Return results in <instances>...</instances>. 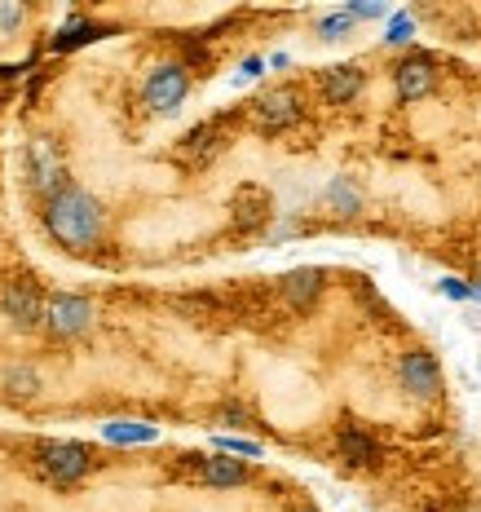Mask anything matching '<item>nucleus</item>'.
<instances>
[{
    "label": "nucleus",
    "instance_id": "nucleus-1",
    "mask_svg": "<svg viewBox=\"0 0 481 512\" xmlns=\"http://www.w3.org/2000/svg\"><path fill=\"white\" fill-rule=\"evenodd\" d=\"M45 230L67 252H89V248H98V239L106 230V212L89 190L62 186L45 199Z\"/></svg>",
    "mask_w": 481,
    "mask_h": 512
},
{
    "label": "nucleus",
    "instance_id": "nucleus-2",
    "mask_svg": "<svg viewBox=\"0 0 481 512\" xmlns=\"http://www.w3.org/2000/svg\"><path fill=\"white\" fill-rule=\"evenodd\" d=\"M36 464L53 486H76L93 473V451L84 442H45L36 455Z\"/></svg>",
    "mask_w": 481,
    "mask_h": 512
},
{
    "label": "nucleus",
    "instance_id": "nucleus-3",
    "mask_svg": "<svg viewBox=\"0 0 481 512\" xmlns=\"http://www.w3.org/2000/svg\"><path fill=\"white\" fill-rule=\"evenodd\" d=\"M186 93H190V67L186 62H164V67H155L151 76H146L142 98L155 115H173V111H181Z\"/></svg>",
    "mask_w": 481,
    "mask_h": 512
},
{
    "label": "nucleus",
    "instance_id": "nucleus-4",
    "mask_svg": "<svg viewBox=\"0 0 481 512\" xmlns=\"http://www.w3.org/2000/svg\"><path fill=\"white\" fill-rule=\"evenodd\" d=\"M301 115H305V98L292 84H279V89H270L265 98L252 102V124L261 128V133H283V128H292Z\"/></svg>",
    "mask_w": 481,
    "mask_h": 512
},
{
    "label": "nucleus",
    "instance_id": "nucleus-5",
    "mask_svg": "<svg viewBox=\"0 0 481 512\" xmlns=\"http://www.w3.org/2000/svg\"><path fill=\"white\" fill-rule=\"evenodd\" d=\"M45 327L53 336L71 340V336H84L93 327V305L89 296H71V292H58L45 301Z\"/></svg>",
    "mask_w": 481,
    "mask_h": 512
},
{
    "label": "nucleus",
    "instance_id": "nucleus-6",
    "mask_svg": "<svg viewBox=\"0 0 481 512\" xmlns=\"http://www.w3.org/2000/svg\"><path fill=\"white\" fill-rule=\"evenodd\" d=\"M398 376H402V389L411 393V398H420V402H433V398H442V367H437V358L433 354H406L398 362Z\"/></svg>",
    "mask_w": 481,
    "mask_h": 512
},
{
    "label": "nucleus",
    "instance_id": "nucleus-7",
    "mask_svg": "<svg viewBox=\"0 0 481 512\" xmlns=\"http://www.w3.org/2000/svg\"><path fill=\"white\" fill-rule=\"evenodd\" d=\"M0 305H5V318L18 332H36V327L45 323V301H40V292L31 283H9Z\"/></svg>",
    "mask_w": 481,
    "mask_h": 512
},
{
    "label": "nucleus",
    "instance_id": "nucleus-8",
    "mask_svg": "<svg viewBox=\"0 0 481 512\" xmlns=\"http://www.w3.org/2000/svg\"><path fill=\"white\" fill-rule=\"evenodd\" d=\"M27 159H31V186H36L45 199L53 195V190L67 186V173H62V159H58V146H53V142L36 137V142H31V151H27Z\"/></svg>",
    "mask_w": 481,
    "mask_h": 512
},
{
    "label": "nucleus",
    "instance_id": "nucleus-9",
    "mask_svg": "<svg viewBox=\"0 0 481 512\" xmlns=\"http://www.w3.org/2000/svg\"><path fill=\"white\" fill-rule=\"evenodd\" d=\"M393 84H398V98L420 102V98H429V93L437 89V71H433L429 58H411V62H402V67L393 71Z\"/></svg>",
    "mask_w": 481,
    "mask_h": 512
},
{
    "label": "nucleus",
    "instance_id": "nucleus-10",
    "mask_svg": "<svg viewBox=\"0 0 481 512\" xmlns=\"http://www.w3.org/2000/svg\"><path fill=\"white\" fill-rule=\"evenodd\" d=\"M226 146V133H221L217 124H199V128H190L186 133V142H181V151H177V159L181 164H195V168H203L212 155Z\"/></svg>",
    "mask_w": 481,
    "mask_h": 512
},
{
    "label": "nucleus",
    "instance_id": "nucleus-11",
    "mask_svg": "<svg viewBox=\"0 0 481 512\" xmlns=\"http://www.w3.org/2000/svg\"><path fill=\"white\" fill-rule=\"evenodd\" d=\"M318 84H323V98L331 106H345V102H354L362 93V71L354 67V62H340V67H327Z\"/></svg>",
    "mask_w": 481,
    "mask_h": 512
},
{
    "label": "nucleus",
    "instance_id": "nucleus-12",
    "mask_svg": "<svg viewBox=\"0 0 481 512\" xmlns=\"http://www.w3.org/2000/svg\"><path fill=\"white\" fill-rule=\"evenodd\" d=\"M199 477L208 486H243L248 482V464L243 460H230V455H208V460H199Z\"/></svg>",
    "mask_w": 481,
    "mask_h": 512
},
{
    "label": "nucleus",
    "instance_id": "nucleus-13",
    "mask_svg": "<svg viewBox=\"0 0 481 512\" xmlns=\"http://www.w3.org/2000/svg\"><path fill=\"white\" fill-rule=\"evenodd\" d=\"M318 292H323V270H292L283 279V296H287V305H296V309L314 305Z\"/></svg>",
    "mask_w": 481,
    "mask_h": 512
},
{
    "label": "nucleus",
    "instance_id": "nucleus-14",
    "mask_svg": "<svg viewBox=\"0 0 481 512\" xmlns=\"http://www.w3.org/2000/svg\"><path fill=\"white\" fill-rule=\"evenodd\" d=\"M336 446H340V455H345L349 464H362V468H367V464H376V460H380V446L371 442V437L362 433V429H340Z\"/></svg>",
    "mask_w": 481,
    "mask_h": 512
},
{
    "label": "nucleus",
    "instance_id": "nucleus-15",
    "mask_svg": "<svg viewBox=\"0 0 481 512\" xmlns=\"http://www.w3.org/2000/svg\"><path fill=\"white\" fill-rule=\"evenodd\" d=\"M270 217V195H265V190H252V186H243L239 190V230H256L261 226V221Z\"/></svg>",
    "mask_w": 481,
    "mask_h": 512
},
{
    "label": "nucleus",
    "instance_id": "nucleus-16",
    "mask_svg": "<svg viewBox=\"0 0 481 512\" xmlns=\"http://www.w3.org/2000/svg\"><path fill=\"white\" fill-rule=\"evenodd\" d=\"M102 437L115 442V446H142V442H155L159 429L155 424H137V420H115V424L102 429Z\"/></svg>",
    "mask_w": 481,
    "mask_h": 512
},
{
    "label": "nucleus",
    "instance_id": "nucleus-17",
    "mask_svg": "<svg viewBox=\"0 0 481 512\" xmlns=\"http://www.w3.org/2000/svg\"><path fill=\"white\" fill-rule=\"evenodd\" d=\"M5 389L14 393V398H36V393H40V376L31 367H9L5 371Z\"/></svg>",
    "mask_w": 481,
    "mask_h": 512
},
{
    "label": "nucleus",
    "instance_id": "nucleus-18",
    "mask_svg": "<svg viewBox=\"0 0 481 512\" xmlns=\"http://www.w3.org/2000/svg\"><path fill=\"white\" fill-rule=\"evenodd\" d=\"M98 36H106V27L76 23V27H67L58 40H53V49H80V45H89V40H98Z\"/></svg>",
    "mask_w": 481,
    "mask_h": 512
},
{
    "label": "nucleus",
    "instance_id": "nucleus-19",
    "mask_svg": "<svg viewBox=\"0 0 481 512\" xmlns=\"http://www.w3.org/2000/svg\"><path fill=\"white\" fill-rule=\"evenodd\" d=\"M327 199H331V204H336V212H345V217H354V212L362 208L358 190H354V186H349V181H345V177H336V181H331Z\"/></svg>",
    "mask_w": 481,
    "mask_h": 512
},
{
    "label": "nucleus",
    "instance_id": "nucleus-20",
    "mask_svg": "<svg viewBox=\"0 0 481 512\" xmlns=\"http://www.w3.org/2000/svg\"><path fill=\"white\" fill-rule=\"evenodd\" d=\"M354 23H358V18L349 14V9H345V14H327L323 23H318V36H323V40H345Z\"/></svg>",
    "mask_w": 481,
    "mask_h": 512
},
{
    "label": "nucleus",
    "instance_id": "nucleus-21",
    "mask_svg": "<svg viewBox=\"0 0 481 512\" xmlns=\"http://www.w3.org/2000/svg\"><path fill=\"white\" fill-rule=\"evenodd\" d=\"M217 451H230V455H261V442H243V437H217Z\"/></svg>",
    "mask_w": 481,
    "mask_h": 512
},
{
    "label": "nucleus",
    "instance_id": "nucleus-22",
    "mask_svg": "<svg viewBox=\"0 0 481 512\" xmlns=\"http://www.w3.org/2000/svg\"><path fill=\"white\" fill-rule=\"evenodd\" d=\"M349 14H354V18H384V14H389V0H354V5H349Z\"/></svg>",
    "mask_w": 481,
    "mask_h": 512
},
{
    "label": "nucleus",
    "instance_id": "nucleus-23",
    "mask_svg": "<svg viewBox=\"0 0 481 512\" xmlns=\"http://www.w3.org/2000/svg\"><path fill=\"white\" fill-rule=\"evenodd\" d=\"M411 36H415V23H411L406 14H398V18L389 23V36H384V40H389V45H406Z\"/></svg>",
    "mask_w": 481,
    "mask_h": 512
},
{
    "label": "nucleus",
    "instance_id": "nucleus-24",
    "mask_svg": "<svg viewBox=\"0 0 481 512\" xmlns=\"http://www.w3.org/2000/svg\"><path fill=\"white\" fill-rule=\"evenodd\" d=\"M442 292L451 296V301H468V283L464 279H442Z\"/></svg>",
    "mask_w": 481,
    "mask_h": 512
},
{
    "label": "nucleus",
    "instance_id": "nucleus-25",
    "mask_svg": "<svg viewBox=\"0 0 481 512\" xmlns=\"http://www.w3.org/2000/svg\"><path fill=\"white\" fill-rule=\"evenodd\" d=\"M261 67H265L261 58H248V62H243V71H239V80H256V76H261Z\"/></svg>",
    "mask_w": 481,
    "mask_h": 512
},
{
    "label": "nucleus",
    "instance_id": "nucleus-26",
    "mask_svg": "<svg viewBox=\"0 0 481 512\" xmlns=\"http://www.w3.org/2000/svg\"><path fill=\"white\" fill-rule=\"evenodd\" d=\"M221 420H226V424H243V420H248V415H243L239 407H226V411H221Z\"/></svg>",
    "mask_w": 481,
    "mask_h": 512
},
{
    "label": "nucleus",
    "instance_id": "nucleus-27",
    "mask_svg": "<svg viewBox=\"0 0 481 512\" xmlns=\"http://www.w3.org/2000/svg\"><path fill=\"white\" fill-rule=\"evenodd\" d=\"M468 301H481V283H473V287H468Z\"/></svg>",
    "mask_w": 481,
    "mask_h": 512
},
{
    "label": "nucleus",
    "instance_id": "nucleus-28",
    "mask_svg": "<svg viewBox=\"0 0 481 512\" xmlns=\"http://www.w3.org/2000/svg\"><path fill=\"white\" fill-rule=\"evenodd\" d=\"M0 5H5V0H0Z\"/></svg>",
    "mask_w": 481,
    "mask_h": 512
}]
</instances>
